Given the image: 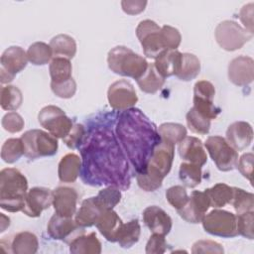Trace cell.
Wrapping results in <instances>:
<instances>
[{"mask_svg": "<svg viewBox=\"0 0 254 254\" xmlns=\"http://www.w3.org/2000/svg\"><path fill=\"white\" fill-rule=\"evenodd\" d=\"M80 153L85 184L130 187L128 162L112 131L104 127L92 131L84 138Z\"/></svg>", "mask_w": 254, "mask_h": 254, "instance_id": "cell-1", "label": "cell"}, {"mask_svg": "<svg viewBox=\"0 0 254 254\" xmlns=\"http://www.w3.org/2000/svg\"><path fill=\"white\" fill-rule=\"evenodd\" d=\"M116 135L134 169L143 172L161 141L156 125L140 109L130 108L119 115Z\"/></svg>", "mask_w": 254, "mask_h": 254, "instance_id": "cell-2", "label": "cell"}, {"mask_svg": "<svg viewBox=\"0 0 254 254\" xmlns=\"http://www.w3.org/2000/svg\"><path fill=\"white\" fill-rule=\"evenodd\" d=\"M175 156V145L160 141L155 147L145 170L137 174V184L145 191H154L162 187L170 173Z\"/></svg>", "mask_w": 254, "mask_h": 254, "instance_id": "cell-3", "label": "cell"}, {"mask_svg": "<svg viewBox=\"0 0 254 254\" xmlns=\"http://www.w3.org/2000/svg\"><path fill=\"white\" fill-rule=\"evenodd\" d=\"M28 181L16 168H5L0 172V206L9 212L22 211Z\"/></svg>", "mask_w": 254, "mask_h": 254, "instance_id": "cell-4", "label": "cell"}, {"mask_svg": "<svg viewBox=\"0 0 254 254\" xmlns=\"http://www.w3.org/2000/svg\"><path fill=\"white\" fill-rule=\"evenodd\" d=\"M107 64L114 73L136 80L143 75L149 65L145 58L125 46L111 49L107 55Z\"/></svg>", "mask_w": 254, "mask_h": 254, "instance_id": "cell-5", "label": "cell"}, {"mask_svg": "<svg viewBox=\"0 0 254 254\" xmlns=\"http://www.w3.org/2000/svg\"><path fill=\"white\" fill-rule=\"evenodd\" d=\"M21 140L24 147V155L32 160L54 156L58 152L59 143L57 138L40 129H32L25 132Z\"/></svg>", "mask_w": 254, "mask_h": 254, "instance_id": "cell-6", "label": "cell"}, {"mask_svg": "<svg viewBox=\"0 0 254 254\" xmlns=\"http://www.w3.org/2000/svg\"><path fill=\"white\" fill-rule=\"evenodd\" d=\"M214 36L219 47L227 52L241 49L253 37L238 23L231 20L220 22L215 28Z\"/></svg>", "mask_w": 254, "mask_h": 254, "instance_id": "cell-7", "label": "cell"}, {"mask_svg": "<svg viewBox=\"0 0 254 254\" xmlns=\"http://www.w3.org/2000/svg\"><path fill=\"white\" fill-rule=\"evenodd\" d=\"M205 232L223 238H231L238 235L236 215L230 211L215 208L205 214L201 220Z\"/></svg>", "mask_w": 254, "mask_h": 254, "instance_id": "cell-8", "label": "cell"}, {"mask_svg": "<svg viewBox=\"0 0 254 254\" xmlns=\"http://www.w3.org/2000/svg\"><path fill=\"white\" fill-rule=\"evenodd\" d=\"M204 147L219 171L229 172L236 167L238 153L225 138L217 135L209 136L204 143Z\"/></svg>", "mask_w": 254, "mask_h": 254, "instance_id": "cell-9", "label": "cell"}, {"mask_svg": "<svg viewBox=\"0 0 254 254\" xmlns=\"http://www.w3.org/2000/svg\"><path fill=\"white\" fill-rule=\"evenodd\" d=\"M38 120L50 134L61 139L65 138L73 126L71 119L66 116L64 110L55 105L43 107L38 114Z\"/></svg>", "mask_w": 254, "mask_h": 254, "instance_id": "cell-10", "label": "cell"}, {"mask_svg": "<svg viewBox=\"0 0 254 254\" xmlns=\"http://www.w3.org/2000/svg\"><path fill=\"white\" fill-rule=\"evenodd\" d=\"M136 36L147 58L156 59L166 51L162 42L161 27L156 22L149 19L141 21L136 28Z\"/></svg>", "mask_w": 254, "mask_h": 254, "instance_id": "cell-11", "label": "cell"}, {"mask_svg": "<svg viewBox=\"0 0 254 254\" xmlns=\"http://www.w3.org/2000/svg\"><path fill=\"white\" fill-rule=\"evenodd\" d=\"M1 83L11 82L15 75L21 72L28 64L27 52L21 47L11 46L7 48L0 58Z\"/></svg>", "mask_w": 254, "mask_h": 254, "instance_id": "cell-12", "label": "cell"}, {"mask_svg": "<svg viewBox=\"0 0 254 254\" xmlns=\"http://www.w3.org/2000/svg\"><path fill=\"white\" fill-rule=\"evenodd\" d=\"M215 88L208 80L196 81L193 86V108L209 120L215 119L220 113V108L213 103Z\"/></svg>", "mask_w": 254, "mask_h": 254, "instance_id": "cell-13", "label": "cell"}, {"mask_svg": "<svg viewBox=\"0 0 254 254\" xmlns=\"http://www.w3.org/2000/svg\"><path fill=\"white\" fill-rule=\"evenodd\" d=\"M107 99L111 108L124 111L135 106L138 101V96L130 81L119 79L109 86L107 90Z\"/></svg>", "mask_w": 254, "mask_h": 254, "instance_id": "cell-14", "label": "cell"}, {"mask_svg": "<svg viewBox=\"0 0 254 254\" xmlns=\"http://www.w3.org/2000/svg\"><path fill=\"white\" fill-rule=\"evenodd\" d=\"M48 234L55 240L69 243L74 237L83 233L84 228L78 226L72 217H64L55 213L47 226Z\"/></svg>", "mask_w": 254, "mask_h": 254, "instance_id": "cell-15", "label": "cell"}, {"mask_svg": "<svg viewBox=\"0 0 254 254\" xmlns=\"http://www.w3.org/2000/svg\"><path fill=\"white\" fill-rule=\"evenodd\" d=\"M209 207L210 201L207 194L204 191L193 190L185 206L177 211L184 220L195 224L201 222Z\"/></svg>", "mask_w": 254, "mask_h": 254, "instance_id": "cell-16", "label": "cell"}, {"mask_svg": "<svg viewBox=\"0 0 254 254\" xmlns=\"http://www.w3.org/2000/svg\"><path fill=\"white\" fill-rule=\"evenodd\" d=\"M53 204V190L44 187H35L28 190L22 209L29 217H39L43 210Z\"/></svg>", "mask_w": 254, "mask_h": 254, "instance_id": "cell-17", "label": "cell"}, {"mask_svg": "<svg viewBox=\"0 0 254 254\" xmlns=\"http://www.w3.org/2000/svg\"><path fill=\"white\" fill-rule=\"evenodd\" d=\"M228 78L238 86H246L254 78V61L248 56L234 58L228 64Z\"/></svg>", "mask_w": 254, "mask_h": 254, "instance_id": "cell-18", "label": "cell"}, {"mask_svg": "<svg viewBox=\"0 0 254 254\" xmlns=\"http://www.w3.org/2000/svg\"><path fill=\"white\" fill-rule=\"evenodd\" d=\"M77 198V191L73 188H57L53 190V206L55 213L64 217H72L76 212Z\"/></svg>", "mask_w": 254, "mask_h": 254, "instance_id": "cell-19", "label": "cell"}, {"mask_svg": "<svg viewBox=\"0 0 254 254\" xmlns=\"http://www.w3.org/2000/svg\"><path fill=\"white\" fill-rule=\"evenodd\" d=\"M143 221L153 233L165 236L171 231L173 225L171 216L157 205H151L144 209Z\"/></svg>", "mask_w": 254, "mask_h": 254, "instance_id": "cell-20", "label": "cell"}, {"mask_svg": "<svg viewBox=\"0 0 254 254\" xmlns=\"http://www.w3.org/2000/svg\"><path fill=\"white\" fill-rule=\"evenodd\" d=\"M179 155L185 161L202 167L207 156L200 139L193 136H186L179 143Z\"/></svg>", "mask_w": 254, "mask_h": 254, "instance_id": "cell-21", "label": "cell"}, {"mask_svg": "<svg viewBox=\"0 0 254 254\" xmlns=\"http://www.w3.org/2000/svg\"><path fill=\"white\" fill-rule=\"evenodd\" d=\"M253 140V129L248 122L236 121L226 130V141L236 151H243Z\"/></svg>", "mask_w": 254, "mask_h": 254, "instance_id": "cell-22", "label": "cell"}, {"mask_svg": "<svg viewBox=\"0 0 254 254\" xmlns=\"http://www.w3.org/2000/svg\"><path fill=\"white\" fill-rule=\"evenodd\" d=\"M106 208L101 204L96 196H91L84 199L81 205L74 214V221L82 228L95 225L101 213Z\"/></svg>", "mask_w": 254, "mask_h": 254, "instance_id": "cell-23", "label": "cell"}, {"mask_svg": "<svg viewBox=\"0 0 254 254\" xmlns=\"http://www.w3.org/2000/svg\"><path fill=\"white\" fill-rule=\"evenodd\" d=\"M122 224L123 221L116 211L113 209H106L101 213L95 225L106 240L117 242V237Z\"/></svg>", "mask_w": 254, "mask_h": 254, "instance_id": "cell-24", "label": "cell"}, {"mask_svg": "<svg viewBox=\"0 0 254 254\" xmlns=\"http://www.w3.org/2000/svg\"><path fill=\"white\" fill-rule=\"evenodd\" d=\"M182 61V53L178 50H166L155 59V68L164 77L177 75Z\"/></svg>", "mask_w": 254, "mask_h": 254, "instance_id": "cell-25", "label": "cell"}, {"mask_svg": "<svg viewBox=\"0 0 254 254\" xmlns=\"http://www.w3.org/2000/svg\"><path fill=\"white\" fill-rule=\"evenodd\" d=\"M82 160L81 158L74 154L68 153L64 155L58 167V176L61 182L63 183H73L79 176L81 170Z\"/></svg>", "mask_w": 254, "mask_h": 254, "instance_id": "cell-26", "label": "cell"}, {"mask_svg": "<svg viewBox=\"0 0 254 254\" xmlns=\"http://www.w3.org/2000/svg\"><path fill=\"white\" fill-rule=\"evenodd\" d=\"M69 252L72 254H99L101 242L95 232L79 234L69 242Z\"/></svg>", "mask_w": 254, "mask_h": 254, "instance_id": "cell-27", "label": "cell"}, {"mask_svg": "<svg viewBox=\"0 0 254 254\" xmlns=\"http://www.w3.org/2000/svg\"><path fill=\"white\" fill-rule=\"evenodd\" d=\"M49 45L53 52V58H64L70 60L76 54V43L74 39L65 34L55 36Z\"/></svg>", "mask_w": 254, "mask_h": 254, "instance_id": "cell-28", "label": "cell"}, {"mask_svg": "<svg viewBox=\"0 0 254 254\" xmlns=\"http://www.w3.org/2000/svg\"><path fill=\"white\" fill-rule=\"evenodd\" d=\"M51 83L60 84L73 78L71 76L72 65L70 61L64 58H53L49 65Z\"/></svg>", "mask_w": 254, "mask_h": 254, "instance_id": "cell-29", "label": "cell"}, {"mask_svg": "<svg viewBox=\"0 0 254 254\" xmlns=\"http://www.w3.org/2000/svg\"><path fill=\"white\" fill-rule=\"evenodd\" d=\"M39 241L37 236L29 231L17 233L11 243V249L16 254H34L38 251Z\"/></svg>", "mask_w": 254, "mask_h": 254, "instance_id": "cell-30", "label": "cell"}, {"mask_svg": "<svg viewBox=\"0 0 254 254\" xmlns=\"http://www.w3.org/2000/svg\"><path fill=\"white\" fill-rule=\"evenodd\" d=\"M165 83V78L157 71L154 64H149L143 75L137 79V84L143 92L156 93Z\"/></svg>", "mask_w": 254, "mask_h": 254, "instance_id": "cell-31", "label": "cell"}, {"mask_svg": "<svg viewBox=\"0 0 254 254\" xmlns=\"http://www.w3.org/2000/svg\"><path fill=\"white\" fill-rule=\"evenodd\" d=\"M204 192L209 198L210 206L220 208L230 203L233 194V188L224 183H218L213 187L206 189Z\"/></svg>", "mask_w": 254, "mask_h": 254, "instance_id": "cell-32", "label": "cell"}, {"mask_svg": "<svg viewBox=\"0 0 254 254\" xmlns=\"http://www.w3.org/2000/svg\"><path fill=\"white\" fill-rule=\"evenodd\" d=\"M200 71V62L196 56L190 53L182 54L181 66L176 75L183 81H190L195 78Z\"/></svg>", "mask_w": 254, "mask_h": 254, "instance_id": "cell-33", "label": "cell"}, {"mask_svg": "<svg viewBox=\"0 0 254 254\" xmlns=\"http://www.w3.org/2000/svg\"><path fill=\"white\" fill-rule=\"evenodd\" d=\"M141 234V226L138 219H132L127 223H123L118 237L117 242L122 248H130L139 241Z\"/></svg>", "mask_w": 254, "mask_h": 254, "instance_id": "cell-34", "label": "cell"}, {"mask_svg": "<svg viewBox=\"0 0 254 254\" xmlns=\"http://www.w3.org/2000/svg\"><path fill=\"white\" fill-rule=\"evenodd\" d=\"M23 102L22 91L15 85H6L1 87L0 104L2 109L7 111L17 110Z\"/></svg>", "mask_w": 254, "mask_h": 254, "instance_id": "cell-35", "label": "cell"}, {"mask_svg": "<svg viewBox=\"0 0 254 254\" xmlns=\"http://www.w3.org/2000/svg\"><path fill=\"white\" fill-rule=\"evenodd\" d=\"M158 134L162 141L176 145L187 136V129L179 123H163L158 128Z\"/></svg>", "mask_w": 254, "mask_h": 254, "instance_id": "cell-36", "label": "cell"}, {"mask_svg": "<svg viewBox=\"0 0 254 254\" xmlns=\"http://www.w3.org/2000/svg\"><path fill=\"white\" fill-rule=\"evenodd\" d=\"M28 61L35 65H44L51 63L53 52L50 45L44 42L33 43L27 51Z\"/></svg>", "mask_w": 254, "mask_h": 254, "instance_id": "cell-37", "label": "cell"}, {"mask_svg": "<svg viewBox=\"0 0 254 254\" xmlns=\"http://www.w3.org/2000/svg\"><path fill=\"white\" fill-rule=\"evenodd\" d=\"M179 177L188 188H195L201 182V167L189 162H184L180 166Z\"/></svg>", "mask_w": 254, "mask_h": 254, "instance_id": "cell-38", "label": "cell"}, {"mask_svg": "<svg viewBox=\"0 0 254 254\" xmlns=\"http://www.w3.org/2000/svg\"><path fill=\"white\" fill-rule=\"evenodd\" d=\"M24 155V147L21 138L7 139L1 148V158L7 164L17 162Z\"/></svg>", "mask_w": 254, "mask_h": 254, "instance_id": "cell-39", "label": "cell"}, {"mask_svg": "<svg viewBox=\"0 0 254 254\" xmlns=\"http://www.w3.org/2000/svg\"><path fill=\"white\" fill-rule=\"evenodd\" d=\"M233 188V194L230 204L235 209L236 213L251 211L254 208V194L239 188Z\"/></svg>", "mask_w": 254, "mask_h": 254, "instance_id": "cell-40", "label": "cell"}, {"mask_svg": "<svg viewBox=\"0 0 254 254\" xmlns=\"http://www.w3.org/2000/svg\"><path fill=\"white\" fill-rule=\"evenodd\" d=\"M186 120L188 127L191 132L199 135H205L209 132L211 120L197 112L193 107H191L187 113Z\"/></svg>", "mask_w": 254, "mask_h": 254, "instance_id": "cell-41", "label": "cell"}, {"mask_svg": "<svg viewBox=\"0 0 254 254\" xmlns=\"http://www.w3.org/2000/svg\"><path fill=\"white\" fill-rule=\"evenodd\" d=\"M253 222H254V212L245 211L236 215V226L238 234L242 235L245 238L252 240L254 238L253 233Z\"/></svg>", "mask_w": 254, "mask_h": 254, "instance_id": "cell-42", "label": "cell"}, {"mask_svg": "<svg viewBox=\"0 0 254 254\" xmlns=\"http://www.w3.org/2000/svg\"><path fill=\"white\" fill-rule=\"evenodd\" d=\"M121 191L117 187L108 186L101 190L96 197L106 209H113L121 200Z\"/></svg>", "mask_w": 254, "mask_h": 254, "instance_id": "cell-43", "label": "cell"}, {"mask_svg": "<svg viewBox=\"0 0 254 254\" xmlns=\"http://www.w3.org/2000/svg\"><path fill=\"white\" fill-rule=\"evenodd\" d=\"M166 198L174 208L179 210L188 202L189 195L184 187L173 186L166 190Z\"/></svg>", "mask_w": 254, "mask_h": 254, "instance_id": "cell-44", "label": "cell"}, {"mask_svg": "<svg viewBox=\"0 0 254 254\" xmlns=\"http://www.w3.org/2000/svg\"><path fill=\"white\" fill-rule=\"evenodd\" d=\"M161 37L165 50H177L182 41L179 30L169 25H165L161 28Z\"/></svg>", "mask_w": 254, "mask_h": 254, "instance_id": "cell-45", "label": "cell"}, {"mask_svg": "<svg viewBox=\"0 0 254 254\" xmlns=\"http://www.w3.org/2000/svg\"><path fill=\"white\" fill-rule=\"evenodd\" d=\"M1 123L4 130L8 131L9 133H18L23 130L25 125V122L22 116L15 111L6 113L3 116Z\"/></svg>", "mask_w": 254, "mask_h": 254, "instance_id": "cell-46", "label": "cell"}, {"mask_svg": "<svg viewBox=\"0 0 254 254\" xmlns=\"http://www.w3.org/2000/svg\"><path fill=\"white\" fill-rule=\"evenodd\" d=\"M85 138V129L81 124H74L68 135L63 139L64 143L70 149L79 148Z\"/></svg>", "mask_w": 254, "mask_h": 254, "instance_id": "cell-47", "label": "cell"}, {"mask_svg": "<svg viewBox=\"0 0 254 254\" xmlns=\"http://www.w3.org/2000/svg\"><path fill=\"white\" fill-rule=\"evenodd\" d=\"M51 89L56 96L64 99H68L75 94L76 83H75V80L71 78L70 80L64 83H60V84L51 83Z\"/></svg>", "mask_w": 254, "mask_h": 254, "instance_id": "cell-48", "label": "cell"}, {"mask_svg": "<svg viewBox=\"0 0 254 254\" xmlns=\"http://www.w3.org/2000/svg\"><path fill=\"white\" fill-rule=\"evenodd\" d=\"M167 241L165 239V235L153 233L147 244H146V253L147 254H162L167 250Z\"/></svg>", "mask_w": 254, "mask_h": 254, "instance_id": "cell-49", "label": "cell"}, {"mask_svg": "<svg viewBox=\"0 0 254 254\" xmlns=\"http://www.w3.org/2000/svg\"><path fill=\"white\" fill-rule=\"evenodd\" d=\"M191 252L193 254L197 253H218L221 254L224 252L223 247L212 240H198L193 243Z\"/></svg>", "mask_w": 254, "mask_h": 254, "instance_id": "cell-50", "label": "cell"}, {"mask_svg": "<svg viewBox=\"0 0 254 254\" xmlns=\"http://www.w3.org/2000/svg\"><path fill=\"white\" fill-rule=\"evenodd\" d=\"M253 159H254V156L252 153H245L243 154L240 159L237 161V168L240 172V174L246 178L250 184L252 185L253 183V180H252V177H253Z\"/></svg>", "mask_w": 254, "mask_h": 254, "instance_id": "cell-51", "label": "cell"}, {"mask_svg": "<svg viewBox=\"0 0 254 254\" xmlns=\"http://www.w3.org/2000/svg\"><path fill=\"white\" fill-rule=\"evenodd\" d=\"M253 3L244 5L239 12V19L244 26V29L253 35Z\"/></svg>", "mask_w": 254, "mask_h": 254, "instance_id": "cell-52", "label": "cell"}, {"mask_svg": "<svg viewBox=\"0 0 254 254\" xmlns=\"http://www.w3.org/2000/svg\"><path fill=\"white\" fill-rule=\"evenodd\" d=\"M147 1L142 0H123L121 1L122 10L128 15H136L143 12L146 8Z\"/></svg>", "mask_w": 254, "mask_h": 254, "instance_id": "cell-53", "label": "cell"}]
</instances>
